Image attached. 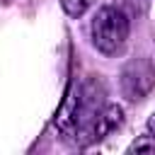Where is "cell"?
Listing matches in <instances>:
<instances>
[{"label":"cell","instance_id":"cell-1","mask_svg":"<svg viewBox=\"0 0 155 155\" xmlns=\"http://www.w3.org/2000/svg\"><path fill=\"white\" fill-rule=\"evenodd\" d=\"M92 44L104 56H116L128 41V19L119 7H102L92 19Z\"/></svg>","mask_w":155,"mask_h":155},{"label":"cell","instance_id":"cell-2","mask_svg":"<svg viewBox=\"0 0 155 155\" xmlns=\"http://www.w3.org/2000/svg\"><path fill=\"white\" fill-rule=\"evenodd\" d=\"M104 82L99 78H87L80 87H78V107H75V143L87 145L92 143V128L94 121L99 116V111L104 109Z\"/></svg>","mask_w":155,"mask_h":155},{"label":"cell","instance_id":"cell-3","mask_svg":"<svg viewBox=\"0 0 155 155\" xmlns=\"http://www.w3.org/2000/svg\"><path fill=\"white\" fill-rule=\"evenodd\" d=\"M121 94L128 102L145 99L155 87V65L148 58H136L121 70Z\"/></svg>","mask_w":155,"mask_h":155},{"label":"cell","instance_id":"cell-4","mask_svg":"<svg viewBox=\"0 0 155 155\" xmlns=\"http://www.w3.org/2000/svg\"><path fill=\"white\" fill-rule=\"evenodd\" d=\"M124 121V111L121 107L116 104H104V109L99 111L97 121H94V128H92V140H99L104 136H109L114 128H119Z\"/></svg>","mask_w":155,"mask_h":155},{"label":"cell","instance_id":"cell-5","mask_svg":"<svg viewBox=\"0 0 155 155\" xmlns=\"http://www.w3.org/2000/svg\"><path fill=\"white\" fill-rule=\"evenodd\" d=\"M61 5H63L68 17H82L94 5V0H61Z\"/></svg>","mask_w":155,"mask_h":155},{"label":"cell","instance_id":"cell-6","mask_svg":"<svg viewBox=\"0 0 155 155\" xmlns=\"http://www.w3.org/2000/svg\"><path fill=\"white\" fill-rule=\"evenodd\" d=\"M131 150H155V143H145V140H138L131 145Z\"/></svg>","mask_w":155,"mask_h":155},{"label":"cell","instance_id":"cell-7","mask_svg":"<svg viewBox=\"0 0 155 155\" xmlns=\"http://www.w3.org/2000/svg\"><path fill=\"white\" fill-rule=\"evenodd\" d=\"M150 128H155V119H153V121H150Z\"/></svg>","mask_w":155,"mask_h":155}]
</instances>
